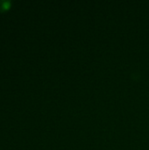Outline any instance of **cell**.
Masks as SVG:
<instances>
[{"instance_id":"cell-1","label":"cell","mask_w":149,"mask_h":150,"mask_svg":"<svg viewBox=\"0 0 149 150\" xmlns=\"http://www.w3.org/2000/svg\"><path fill=\"white\" fill-rule=\"evenodd\" d=\"M11 5V2L8 0H0V11H5L7 10Z\"/></svg>"}]
</instances>
